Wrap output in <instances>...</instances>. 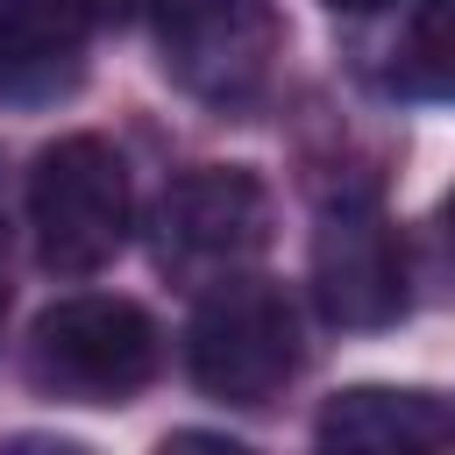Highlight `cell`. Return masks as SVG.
I'll use <instances>...</instances> for the list:
<instances>
[{"label":"cell","instance_id":"obj_1","mask_svg":"<svg viewBox=\"0 0 455 455\" xmlns=\"http://www.w3.org/2000/svg\"><path fill=\"white\" fill-rule=\"evenodd\" d=\"M164 363V334L135 299L71 291L36 313L21 341V370L57 405H128Z\"/></svg>","mask_w":455,"mask_h":455},{"label":"cell","instance_id":"obj_2","mask_svg":"<svg viewBox=\"0 0 455 455\" xmlns=\"http://www.w3.org/2000/svg\"><path fill=\"white\" fill-rule=\"evenodd\" d=\"M28 235L50 277H92L128 249L135 185L107 135H57L28 164Z\"/></svg>","mask_w":455,"mask_h":455},{"label":"cell","instance_id":"obj_3","mask_svg":"<svg viewBox=\"0 0 455 455\" xmlns=\"http://www.w3.org/2000/svg\"><path fill=\"white\" fill-rule=\"evenodd\" d=\"M299 370V306L277 277L235 270L185 320V377L220 405H270Z\"/></svg>","mask_w":455,"mask_h":455},{"label":"cell","instance_id":"obj_4","mask_svg":"<svg viewBox=\"0 0 455 455\" xmlns=\"http://www.w3.org/2000/svg\"><path fill=\"white\" fill-rule=\"evenodd\" d=\"M277 206L249 164H192L149 206V256L171 284L206 291L270 249Z\"/></svg>","mask_w":455,"mask_h":455},{"label":"cell","instance_id":"obj_5","mask_svg":"<svg viewBox=\"0 0 455 455\" xmlns=\"http://www.w3.org/2000/svg\"><path fill=\"white\" fill-rule=\"evenodd\" d=\"M284 57L270 0H156V64L199 107H249Z\"/></svg>","mask_w":455,"mask_h":455},{"label":"cell","instance_id":"obj_6","mask_svg":"<svg viewBox=\"0 0 455 455\" xmlns=\"http://www.w3.org/2000/svg\"><path fill=\"white\" fill-rule=\"evenodd\" d=\"M306 284H313V306L334 327H355V334H377L405 313V299H412L405 291V242H398V228H391V213L377 206L370 185L320 206Z\"/></svg>","mask_w":455,"mask_h":455},{"label":"cell","instance_id":"obj_7","mask_svg":"<svg viewBox=\"0 0 455 455\" xmlns=\"http://www.w3.org/2000/svg\"><path fill=\"white\" fill-rule=\"evenodd\" d=\"M85 85V14L71 0H0V107H57Z\"/></svg>","mask_w":455,"mask_h":455},{"label":"cell","instance_id":"obj_8","mask_svg":"<svg viewBox=\"0 0 455 455\" xmlns=\"http://www.w3.org/2000/svg\"><path fill=\"white\" fill-rule=\"evenodd\" d=\"M313 441L320 448H363V455L441 448V441H455V405H441L434 391H405V384H348L320 405Z\"/></svg>","mask_w":455,"mask_h":455},{"label":"cell","instance_id":"obj_9","mask_svg":"<svg viewBox=\"0 0 455 455\" xmlns=\"http://www.w3.org/2000/svg\"><path fill=\"white\" fill-rule=\"evenodd\" d=\"M391 92L455 107V0H419L391 43Z\"/></svg>","mask_w":455,"mask_h":455},{"label":"cell","instance_id":"obj_10","mask_svg":"<svg viewBox=\"0 0 455 455\" xmlns=\"http://www.w3.org/2000/svg\"><path fill=\"white\" fill-rule=\"evenodd\" d=\"M85 21H100V28H128V21H142V14H156V0H71Z\"/></svg>","mask_w":455,"mask_h":455},{"label":"cell","instance_id":"obj_11","mask_svg":"<svg viewBox=\"0 0 455 455\" xmlns=\"http://www.w3.org/2000/svg\"><path fill=\"white\" fill-rule=\"evenodd\" d=\"M320 7H334V14H377V7H391V0H320Z\"/></svg>","mask_w":455,"mask_h":455},{"label":"cell","instance_id":"obj_12","mask_svg":"<svg viewBox=\"0 0 455 455\" xmlns=\"http://www.w3.org/2000/svg\"><path fill=\"white\" fill-rule=\"evenodd\" d=\"M441 235H448V249H455V192L441 199Z\"/></svg>","mask_w":455,"mask_h":455},{"label":"cell","instance_id":"obj_13","mask_svg":"<svg viewBox=\"0 0 455 455\" xmlns=\"http://www.w3.org/2000/svg\"><path fill=\"white\" fill-rule=\"evenodd\" d=\"M0 320H7V228H0Z\"/></svg>","mask_w":455,"mask_h":455}]
</instances>
